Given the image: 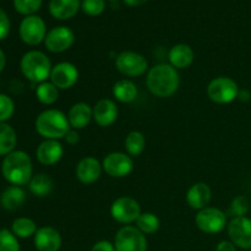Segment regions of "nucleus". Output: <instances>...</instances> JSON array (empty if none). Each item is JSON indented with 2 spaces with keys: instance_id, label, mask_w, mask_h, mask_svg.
Wrapping results in <instances>:
<instances>
[{
  "instance_id": "obj_1",
  "label": "nucleus",
  "mask_w": 251,
  "mask_h": 251,
  "mask_svg": "<svg viewBox=\"0 0 251 251\" xmlns=\"http://www.w3.org/2000/svg\"><path fill=\"white\" fill-rule=\"evenodd\" d=\"M147 87L150 92L159 98H168L178 91L180 85L179 73L171 64L161 63L152 66L147 73Z\"/></svg>"
},
{
  "instance_id": "obj_2",
  "label": "nucleus",
  "mask_w": 251,
  "mask_h": 251,
  "mask_svg": "<svg viewBox=\"0 0 251 251\" xmlns=\"http://www.w3.org/2000/svg\"><path fill=\"white\" fill-rule=\"evenodd\" d=\"M2 176L11 185L22 186L31 181L33 176L32 159L25 151H14L5 156L1 163Z\"/></svg>"
},
{
  "instance_id": "obj_3",
  "label": "nucleus",
  "mask_w": 251,
  "mask_h": 251,
  "mask_svg": "<svg viewBox=\"0 0 251 251\" xmlns=\"http://www.w3.org/2000/svg\"><path fill=\"white\" fill-rule=\"evenodd\" d=\"M36 131L46 140L64 139L71 129L68 115L59 109H47L37 117L34 123Z\"/></svg>"
},
{
  "instance_id": "obj_4",
  "label": "nucleus",
  "mask_w": 251,
  "mask_h": 251,
  "mask_svg": "<svg viewBox=\"0 0 251 251\" xmlns=\"http://www.w3.org/2000/svg\"><path fill=\"white\" fill-rule=\"evenodd\" d=\"M21 73L25 77L33 83L46 82L50 77L51 66L48 56L41 50H29L24 54L20 61Z\"/></svg>"
},
{
  "instance_id": "obj_5",
  "label": "nucleus",
  "mask_w": 251,
  "mask_h": 251,
  "mask_svg": "<svg viewBox=\"0 0 251 251\" xmlns=\"http://www.w3.org/2000/svg\"><path fill=\"white\" fill-rule=\"evenodd\" d=\"M239 87L233 78L227 76L216 77L208 83L207 96L217 104H228L238 98Z\"/></svg>"
},
{
  "instance_id": "obj_6",
  "label": "nucleus",
  "mask_w": 251,
  "mask_h": 251,
  "mask_svg": "<svg viewBox=\"0 0 251 251\" xmlns=\"http://www.w3.org/2000/svg\"><path fill=\"white\" fill-rule=\"evenodd\" d=\"M115 68L120 74L129 77H137L149 70V61L142 54L134 50L122 51L115 59Z\"/></svg>"
},
{
  "instance_id": "obj_7",
  "label": "nucleus",
  "mask_w": 251,
  "mask_h": 251,
  "mask_svg": "<svg viewBox=\"0 0 251 251\" xmlns=\"http://www.w3.org/2000/svg\"><path fill=\"white\" fill-rule=\"evenodd\" d=\"M114 247L115 251H147V240L139 228L125 226L118 230Z\"/></svg>"
},
{
  "instance_id": "obj_8",
  "label": "nucleus",
  "mask_w": 251,
  "mask_h": 251,
  "mask_svg": "<svg viewBox=\"0 0 251 251\" xmlns=\"http://www.w3.org/2000/svg\"><path fill=\"white\" fill-rule=\"evenodd\" d=\"M195 223L201 232L206 234H216L227 226V216L222 210L216 207H205L195 216Z\"/></svg>"
},
{
  "instance_id": "obj_9",
  "label": "nucleus",
  "mask_w": 251,
  "mask_h": 251,
  "mask_svg": "<svg viewBox=\"0 0 251 251\" xmlns=\"http://www.w3.org/2000/svg\"><path fill=\"white\" fill-rule=\"evenodd\" d=\"M141 206L135 199L129 196L118 198L110 206V215L113 220L123 225L136 222L141 215Z\"/></svg>"
},
{
  "instance_id": "obj_10",
  "label": "nucleus",
  "mask_w": 251,
  "mask_h": 251,
  "mask_svg": "<svg viewBox=\"0 0 251 251\" xmlns=\"http://www.w3.org/2000/svg\"><path fill=\"white\" fill-rule=\"evenodd\" d=\"M20 37L27 46H38L46 39L47 27L43 20L36 15L26 16L19 28Z\"/></svg>"
},
{
  "instance_id": "obj_11",
  "label": "nucleus",
  "mask_w": 251,
  "mask_h": 251,
  "mask_svg": "<svg viewBox=\"0 0 251 251\" xmlns=\"http://www.w3.org/2000/svg\"><path fill=\"white\" fill-rule=\"evenodd\" d=\"M102 167L112 178H124L134 171V161L124 152H110L103 159Z\"/></svg>"
},
{
  "instance_id": "obj_12",
  "label": "nucleus",
  "mask_w": 251,
  "mask_h": 251,
  "mask_svg": "<svg viewBox=\"0 0 251 251\" xmlns=\"http://www.w3.org/2000/svg\"><path fill=\"white\" fill-rule=\"evenodd\" d=\"M74 42H75V34L73 29L65 26H58L51 28L47 33L44 46L51 53H63L71 48Z\"/></svg>"
},
{
  "instance_id": "obj_13",
  "label": "nucleus",
  "mask_w": 251,
  "mask_h": 251,
  "mask_svg": "<svg viewBox=\"0 0 251 251\" xmlns=\"http://www.w3.org/2000/svg\"><path fill=\"white\" fill-rule=\"evenodd\" d=\"M78 81V69L75 64L61 61L53 66L50 73V82L59 90H69Z\"/></svg>"
},
{
  "instance_id": "obj_14",
  "label": "nucleus",
  "mask_w": 251,
  "mask_h": 251,
  "mask_svg": "<svg viewBox=\"0 0 251 251\" xmlns=\"http://www.w3.org/2000/svg\"><path fill=\"white\" fill-rule=\"evenodd\" d=\"M230 242L242 249H251V220L247 216L234 217L228 225Z\"/></svg>"
},
{
  "instance_id": "obj_15",
  "label": "nucleus",
  "mask_w": 251,
  "mask_h": 251,
  "mask_svg": "<svg viewBox=\"0 0 251 251\" xmlns=\"http://www.w3.org/2000/svg\"><path fill=\"white\" fill-rule=\"evenodd\" d=\"M103 167L102 163L95 157H85L77 163L75 169L76 178L85 185L96 183L100 178Z\"/></svg>"
},
{
  "instance_id": "obj_16",
  "label": "nucleus",
  "mask_w": 251,
  "mask_h": 251,
  "mask_svg": "<svg viewBox=\"0 0 251 251\" xmlns=\"http://www.w3.org/2000/svg\"><path fill=\"white\" fill-rule=\"evenodd\" d=\"M118 114L119 110L117 104L109 98H102L93 107V120L100 127H108L114 124L118 119Z\"/></svg>"
},
{
  "instance_id": "obj_17",
  "label": "nucleus",
  "mask_w": 251,
  "mask_h": 251,
  "mask_svg": "<svg viewBox=\"0 0 251 251\" xmlns=\"http://www.w3.org/2000/svg\"><path fill=\"white\" fill-rule=\"evenodd\" d=\"M64 156V147L59 140H46L37 147L36 157L43 166H54Z\"/></svg>"
},
{
  "instance_id": "obj_18",
  "label": "nucleus",
  "mask_w": 251,
  "mask_h": 251,
  "mask_svg": "<svg viewBox=\"0 0 251 251\" xmlns=\"http://www.w3.org/2000/svg\"><path fill=\"white\" fill-rule=\"evenodd\" d=\"M61 244L60 233L53 227L38 228L34 234V247L38 251H59Z\"/></svg>"
},
{
  "instance_id": "obj_19",
  "label": "nucleus",
  "mask_w": 251,
  "mask_h": 251,
  "mask_svg": "<svg viewBox=\"0 0 251 251\" xmlns=\"http://www.w3.org/2000/svg\"><path fill=\"white\" fill-rule=\"evenodd\" d=\"M186 202L193 210H202L207 207L212 199V191L206 183H195L186 193Z\"/></svg>"
},
{
  "instance_id": "obj_20",
  "label": "nucleus",
  "mask_w": 251,
  "mask_h": 251,
  "mask_svg": "<svg viewBox=\"0 0 251 251\" xmlns=\"http://www.w3.org/2000/svg\"><path fill=\"white\" fill-rule=\"evenodd\" d=\"M93 119V108L88 103L78 102L71 105L68 113V120L70 126L75 130L85 129Z\"/></svg>"
},
{
  "instance_id": "obj_21",
  "label": "nucleus",
  "mask_w": 251,
  "mask_h": 251,
  "mask_svg": "<svg viewBox=\"0 0 251 251\" xmlns=\"http://www.w3.org/2000/svg\"><path fill=\"white\" fill-rule=\"evenodd\" d=\"M169 63L176 69H185L193 64L195 53L189 44L179 43L171 48L168 54Z\"/></svg>"
},
{
  "instance_id": "obj_22",
  "label": "nucleus",
  "mask_w": 251,
  "mask_h": 251,
  "mask_svg": "<svg viewBox=\"0 0 251 251\" xmlns=\"http://www.w3.org/2000/svg\"><path fill=\"white\" fill-rule=\"evenodd\" d=\"M80 0H50L49 12L56 20H69L77 14Z\"/></svg>"
},
{
  "instance_id": "obj_23",
  "label": "nucleus",
  "mask_w": 251,
  "mask_h": 251,
  "mask_svg": "<svg viewBox=\"0 0 251 251\" xmlns=\"http://www.w3.org/2000/svg\"><path fill=\"white\" fill-rule=\"evenodd\" d=\"M26 200V193L21 186L11 185L4 190L0 196V203L2 208L7 211H15L21 207Z\"/></svg>"
},
{
  "instance_id": "obj_24",
  "label": "nucleus",
  "mask_w": 251,
  "mask_h": 251,
  "mask_svg": "<svg viewBox=\"0 0 251 251\" xmlns=\"http://www.w3.org/2000/svg\"><path fill=\"white\" fill-rule=\"evenodd\" d=\"M137 87L131 80L123 78L117 81L113 86V96L117 100L122 103H131L137 97Z\"/></svg>"
},
{
  "instance_id": "obj_25",
  "label": "nucleus",
  "mask_w": 251,
  "mask_h": 251,
  "mask_svg": "<svg viewBox=\"0 0 251 251\" xmlns=\"http://www.w3.org/2000/svg\"><path fill=\"white\" fill-rule=\"evenodd\" d=\"M29 191L37 198H46L53 191L54 181L48 174H37L32 176L31 181L28 183Z\"/></svg>"
},
{
  "instance_id": "obj_26",
  "label": "nucleus",
  "mask_w": 251,
  "mask_h": 251,
  "mask_svg": "<svg viewBox=\"0 0 251 251\" xmlns=\"http://www.w3.org/2000/svg\"><path fill=\"white\" fill-rule=\"evenodd\" d=\"M17 144L16 131L6 123H0V156H7L15 151Z\"/></svg>"
},
{
  "instance_id": "obj_27",
  "label": "nucleus",
  "mask_w": 251,
  "mask_h": 251,
  "mask_svg": "<svg viewBox=\"0 0 251 251\" xmlns=\"http://www.w3.org/2000/svg\"><path fill=\"white\" fill-rule=\"evenodd\" d=\"M125 150H126L127 154L132 157H137L145 151L146 147V137L141 131H130L127 134L126 139H125Z\"/></svg>"
},
{
  "instance_id": "obj_28",
  "label": "nucleus",
  "mask_w": 251,
  "mask_h": 251,
  "mask_svg": "<svg viewBox=\"0 0 251 251\" xmlns=\"http://www.w3.org/2000/svg\"><path fill=\"white\" fill-rule=\"evenodd\" d=\"M37 225L33 220L28 217H20L12 222L11 226V232L16 235L17 238H22V239H26L29 238L37 232Z\"/></svg>"
},
{
  "instance_id": "obj_29",
  "label": "nucleus",
  "mask_w": 251,
  "mask_h": 251,
  "mask_svg": "<svg viewBox=\"0 0 251 251\" xmlns=\"http://www.w3.org/2000/svg\"><path fill=\"white\" fill-rule=\"evenodd\" d=\"M36 97L42 104H54L59 98V88L51 82H42L37 86Z\"/></svg>"
},
{
  "instance_id": "obj_30",
  "label": "nucleus",
  "mask_w": 251,
  "mask_h": 251,
  "mask_svg": "<svg viewBox=\"0 0 251 251\" xmlns=\"http://www.w3.org/2000/svg\"><path fill=\"white\" fill-rule=\"evenodd\" d=\"M159 218L152 212H144L136 221V227L144 234H153L159 229Z\"/></svg>"
},
{
  "instance_id": "obj_31",
  "label": "nucleus",
  "mask_w": 251,
  "mask_h": 251,
  "mask_svg": "<svg viewBox=\"0 0 251 251\" xmlns=\"http://www.w3.org/2000/svg\"><path fill=\"white\" fill-rule=\"evenodd\" d=\"M0 251H20L19 240L11 230H0Z\"/></svg>"
},
{
  "instance_id": "obj_32",
  "label": "nucleus",
  "mask_w": 251,
  "mask_h": 251,
  "mask_svg": "<svg viewBox=\"0 0 251 251\" xmlns=\"http://www.w3.org/2000/svg\"><path fill=\"white\" fill-rule=\"evenodd\" d=\"M42 1L43 0H14V5L17 12L31 16L41 7Z\"/></svg>"
},
{
  "instance_id": "obj_33",
  "label": "nucleus",
  "mask_w": 251,
  "mask_h": 251,
  "mask_svg": "<svg viewBox=\"0 0 251 251\" xmlns=\"http://www.w3.org/2000/svg\"><path fill=\"white\" fill-rule=\"evenodd\" d=\"M15 103L7 95L0 93V123H5L14 115Z\"/></svg>"
},
{
  "instance_id": "obj_34",
  "label": "nucleus",
  "mask_w": 251,
  "mask_h": 251,
  "mask_svg": "<svg viewBox=\"0 0 251 251\" xmlns=\"http://www.w3.org/2000/svg\"><path fill=\"white\" fill-rule=\"evenodd\" d=\"M249 200L243 195L235 196L230 203V212L235 215V217H244L249 212Z\"/></svg>"
},
{
  "instance_id": "obj_35",
  "label": "nucleus",
  "mask_w": 251,
  "mask_h": 251,
  "mask_svg": "<svg viewBox=\"0 0 251 251\" xmlns=\"http://www.w3.org/2000/svg\"><path fill=\"white\" fill-rule=\"evenodd\" d=\"M81 9L88 16H98L105 9L104 0H82Z\"/></svg>"
},
{
  "instance_id": "obj_36",
  "label": "nucleus",
  "mask_w": 251,
  "mask_h": 251,
  "mask_svg": "<svg viewBox=\"0 0 251 251\" xmlns=\"http://www.w3.org/2000/svg\"><path fill=\"white\" fill-rule=\"evenodd\" d=\"M10 33V20L7 15L0 9V41L6 38Z\"/></svg>"
},
{
  "instance_id": "obj_37",
  "label": "nucleus",
  "mask_w": 251,
  "mask_h": 251,
  "mask_svg": "<svg viewBox=\"0 0 251 251\" xmlns=\"http://www.w3.org/2000/svg\"><path fill=\"white\" fill-rule=\"evenodd\" d=\"M64 140H65L66 144L70 145V146H75V145H77L78 141H80V135H78L77 130H75L71 127V129L66 132Z\"/></svg>"
},
{
  "instance_id": "obj_38",
  "label": "nucleus",
  "mask_w": 251,
  "mask_h": 251,
  "mask_svg": "<svg viewBox=\"0 0 251 251\" xmlns=\"http://www.w3.org/2000/svg\"><path fill=\"white\" fill-rule=\"evenodd\" d=\"M91 251H115V247L108 240H100L93 245Z\"/></svg>"
},
{
  "instance_id": "obj_39",
  "label": "nucleus",
  "mask_w": 251,
  "mask_h": 251,
  "mask_svg": "<svg viewBox=\"0 0 251 251\" xmlns=\"http://www.w3.org/2000/svg\"><path fill=\"white\" fill-rule=\"evenodd\" d=\"M216 251H237L235 249V245L232 242H227V240H223L216 248Z\"/></svg>"
},
{
  "instance_id": "obj_40",
  "label": "nucleus",
  "mask_w": 251,
  "mask_h": 251,
  "mask_svg": "<svg viewBox=\"0 0 251 251\" xmlns=\"http://www.w3.org/2000/svg\"><path fill=\"white\" fill-rule=\"evenodd\" d=\"M238 98H239L242 102H248V100L251 98V93L248 90H239V93H238Z\"/></svg>"
},
{
  "instance_id": "obj_41",
  "label": "nucleus",
  "mask_w": 251,
  "mask_h": 251,
  "mask_svg": "<svg viewBox=\"0 0 251 251\" xmlns=\"http://www.w3.org/2000/svg\"><path fill=\"white\" fill-rule=\"evenodd\" d=\"M147 1L149 0H124L125 4L129 5V6H140V5L145 4Z\"/></svg>"
},
{
  "instance_id": "obj_42",
  "label": "nucleus",
  "mask_w": 251,
  "mask_h": 251,
  "mask_svg": "<svg viewBox=\"0 0 251 251\" xmlns=\"http://www.w3.org/2000/svg\"><path fill=\"white\" fill-rule=\"evenodd\" d=\"M5 65H6V56H5V53L2 51V49L0 48V73L4 70Z\"/></svg>"
},
{
  "instance_id": "obj_43",
  "label": "nucleus",
  "mask_w": 251,
  "mask_h": 251,
  "mask_svg": "<svg viewBox=\"0 0 251 251\" xmlns=\"http://www.w3.org/2000/svg\"><path fill=\"white\" fill-rule=\"evenodd\" d=\"M109 1H117V0H109Z\"/></svg>"
}]
</instances>
